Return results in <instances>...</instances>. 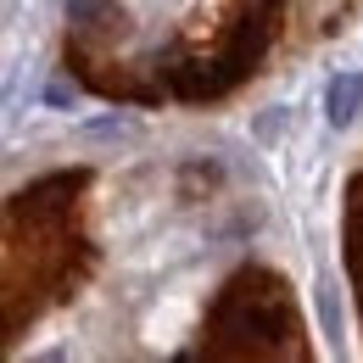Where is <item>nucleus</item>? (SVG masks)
Masks as SVG:
<instances>
[{"mask_svg":"<svg viewBox=\"0 0 363 363\" xmlns=\"http://www.w3.org/2000/svg\"><path fill=\"white\" fill-rule=\"evenodd\" d=\"M73 135H79V140H123V135H135V118H123V112H106V118L79 123Z\"/></svg>","mask_w":363,"mask_h":363,"instance_id":"3","label":"nucleus"},{"mask_svg":"<svg viewBox=\"0 0 363 363\" xmlns=\"http://www.w3.org/2000/svg\"><path fill=\"white\" fill-rule=\"evenodd\" d=\"M358 118H363V73L358 67H341V73L324 84V123H330L335 135H347Z\"/></svg>","mask_w":363,"mask_h":363,"instance_id":"1","label":"nucleus"},{"mask_svg":"<svg viewBox=\"0 0 363 363\" xmlns=\"http://www.w3.org/2000/svg\"><path fill=\"white\" fill-rule=\"evenodd\" d=\"M313 313H318L324 341L341 347V341H347V302H341V285H335L330 274H318V279H313Z\"/></svg>","mask_w":363,"mask_h":363,"instance_id":"2","label":"nucleus"},{"mask_svg":"<svg viewBox=\"0 0 363 363\" xmlns=\"http://www.w3.org/2000/svg\"><path fill=\"white\" fill-rule=\"evenodd\" d=\"M45 106H79V90H73L67 79H50L45 84Z\"/></svg>","mask_w":363,"mask_h":363,"instance_id":"5","label":"nucleus"},{"mask_svg":"<svg viewBox=\"0 0 363 363\" xmlns=\"http://www.w3.org/2000/svg\"><path fill=\"white\" fill-rule=\"evenodd\" d=\"M285 118H291L285 106H269V112H263V118L252 123V140H263V145H274V140H279V129H285Z\"/></svg>","mask_w":363,"mask_h":363,"instance_id":"4","label":"nucleus"}]
</instances>
